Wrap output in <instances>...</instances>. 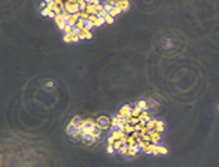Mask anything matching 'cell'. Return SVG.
I'll list each match as a JSON object with an SVG mask.
<instances>
[{
	"label": "cell",
	"mask_w": 219,
	"mask_h": 167,
	"mask_svg": "<svg viewBox=\"0 0 219 167\" xmlns=\"http://www.w3.org/2000/svg\"><path fill=\"white\" fill-rule=\"evenodd\" d=\"M108 14H109L110 17H113V18H115V17H118L119 14H121V11H119L118 8H112V9H110V11L108 12Z\"/></svg>",
	"instance_id": "603a6c76"
},
{
	"label": "cell",
	"mask_w": 219,
	"mask_h": 167,
	"mask_svg": "<svg viewBox=\"0 0 219 167\" xmlns=\"http://www.w3.org/2000/svg\"><path fill=\"white\" fill-rule=\"evenodd\" d=\"M64 42L66 43H70V42H79L81 41V37H79L76 33H72V35H67V36H63Z\"/></svg>",
	"instance_id": "9c48e42d"
},
{
	"label": "cell",
	"mask_w": 219,
	"mask_h": 167,
	"mask_svg": "<svg viewBox=\"0 0 219 167\" xmlns=\"http://www.w3.org/2000/svg\"><path fill=\"white\" fill-rule=\"evenodd\" d=\"M121 119H122V118L119 116V115H115L113 118H112V127H113L115 130L119 127V124H121Z\"/></svg>",
	"instance_id": "ac0fdd59"
},
{
	"label": "cell",
	"mask_w": 219,
	"mask_h": 167,
	"mask_svg": "<svg viewBox=\"0 0 219 167\" xmlns=\"http://www.w3.org/2000/svg\"><path fill=\"white\" fill-rule=\"evenodd\" d=\"M164 128H165V124H164V122L161 121V119H157V125H155V130H157L158 133H161V134H163Z\"/></svg>",
	"instance_id": "d6986e66"
},
{
	"label": "cell",
	"mask_w": 219,
	"mask_h": 167,
	"mask_svg": "<svg viewBox=\"0 0 219 167\" xmlns=\"http://www.w3.org/2000/svg\"><path fill=\"white\" fill-rule=\"evenodd\" d=\"M163 134L158 133L157 130H151L149 131V143H154V145H158V142L161 140Z\"/></svg>",
	"instance_id": "277c9868"
},
{
	"label": "cell",
	"mask_w": 219,
	"mask_h": 167,
	"mask_svg": "<svg viewBox=\"0 0 219 167\" xmlns=\"http://www.w3.org/2000/svg\"><path fill=\"white\" fill-rule=\"evenodd\" d=\"M122 131H124V133H125V134H127V136H131L133 133L136 131V128H134V125H131V124H127V125H125L124 128H122Z\"/></svg>",
	"instance_id": "5bb4252c"
},
{
	"label": "cell",
	"mask_w": 219,
	"mask_h": 167,
	"mask_svg": "<svg viewBox=\"0 0 219 167\" xmlns=\"http://www.w3.org/2000/svg\"><path fill=\"white\" fill-rule=\"evenodd\" d=\"M139 119H140V122H148L151 119V115H149V110H143L140 113V116H139Z\"/></svg>",
	"instance_id": "9a60e30c"
},
{
	"label": "cell",
	"mask_w": 219,
	"mask_h": 167,
	"mask_svg": "<svg viewBox=\"0 0 219 167\" xmlns=\"http://www.w3.org/2000/svg\"><path fill=\"white\" fill-rule=\"evenodd\" d=\"M75 131H76V127H73L72 124H69V125H67V133H69V134L72 136L73 133H75Z\"/></svg>",
	"instance_id": "d4e9b609"
},
{
	"label": "cell",
	"mask_w": 219,
	"mask_h": 167,
	"mask_svg": "<svg viewBox=\"0 0 219 167\" xmlns=\"http://www.w3.org/2000/svg\"><path fill=\"white\" fill-rule=\"evenodd\" d=\"M155 125H157V119H154V118H151L148 122H146V128H148L149 131L151 130H155Z\"/></svg>",
	"instance_id": "44dd1931"
},
{
	"label": "cell",
	"mask_w": 219,
	"mask_h": 167,
	"mask_svg": "<svg viewBox=\"0 0 219 167\" xmlns=\"http://www.w3.org/2000/svg\"><path fill=\"white\" fill-rule=\"evenodd\" d=\"M169 152V149L163 145H155L154 146V151H152V155H165Z\"/></svg>",
	"instance_id": "52a82bcc"
},
{
	"label": "cell",
	"mask_w": 219,
	"mask_h": 167,
	"mask_svg": "<svg viewBox=\"0 0 219 167\" xmlns=\"http://www.w3.org/2000/svg\"><path fill=\"white\" fill-rule=\"evenodd\" d=\"M87 21H90L94 27H100V25L104 24V19L102 17H98V15H90V18L87 19Z\"/></svg>",
	"instance_id": "8992f818"
},
{
	"label": "cell",
	"mask_w": 219,
	"mask_h": 167,
	"mask_svg": "<svg viewBox=\"0 0 219 167\" xmlns=\"http://www.w3.org/2000/svg\"><path fill=\"white\" fill-rule=\"evenodd\" d=\"M148 103H149V108H152V109H155V108H158V103L155 102V100H152V98L149 100V102H148Z\"/></svg>",
	"instance_id": "484cf974"
},
{
	"label": "cell",
	"mask_w": 219,
	"mask_h": 167,
	"mask_svg": "<svg viewBox=\"0 0 219 167\" xmlns=\"http://www.w3.org/2000/svg\"><path fill=\"white\" fill-rule=\"evenodd\" d=\"M73 30H75V27H72V25H66V27L61 30L63 31V36H67V35H72Z\"/></svg>",
	"instance_id": "7402d4cb"
},
{
	"label": "cell",
	"mask_w": 219,
	"mask_h": 167,
	"mask_svg": "<svg viewBox=\"0 0 219 167\" xmlns=\"http://www.w3.org/2000/svg\"><path fill=\"white\" fill-rule=\"evenodd\" d=\"M67 17H69V14H63V15H55V18H54V21H55V24L58 25V29L60 30H63L66 25H67V23H66V19H67Z\"/></svg>",
	"instance_id": "3957f363"
},
{
	"label": "cell",
	"mask_w": 219,
	"mask_h": 167,
	"mask_svg": "<svg viewBox=\"0 0 219 167\" xmlns=\"http://www.w3.org/2000/svg\"><path fill=\"white\" fill-rule=\"evenodd\" d=\"M110 137L112 139H113V140H124V142H125V140H127V134H125V133L122 131V130H113V131H112L110 133Z\"/></svg>",
	"instance_id": "5b68a950"
},
{
	"label": "cell",
	"mask_w": 219,
	"mask_h": 167,
	"mask_svg": "<svg viewBox=\"0 0 219 167\" xmlns=\"http://www.w3.org/2000/svg\"><path fill=\"white\" fill-rule=\"evenodd\" d=\"M78 21H79V15H78V14L69 15V17H67V19H66V23H67V25H72V27H76Z\"/></svg>",
	"instance_id": "ba28073f"
},
{
	"label": "cell",
	"mask_w": 219,
	"mask_h": 167,
	"mask_svg": "<svg viewBox=\"0 0 219 167\" xmlns=\"http://www.w3.org/2000/svg\"><path fill=\"white\" fill-rule=\"evenodd\" d=\"M116 115H119L121 118H130L131 116V106L130 104H122L121 108L118 109Z\"/></svg>",
	"instance_id": "7a4b0ae2"
},
{
	"label": "cell",
	"mask_w": 219,
	"mask_h": 167,
	"mask_svg": "<svg viewBox=\"0 0 219 167\" xmlns=\"http://www.w3.org/2000/svg\"><path fill=\"white\" fill-rule=\"evenodd\" d=\"M136 104H137L142 110H149V103H148V100H139Z\"/></svg>",
	"instance_id": "2e32d148"
},
{
	"label": "cell",
	"mask_w": 219,
	"mask_h": 167,
	"mask_svg": "<svg viewBox=\"0 0 219 167\" xmlns=\"http://www.w3.org/2000/svg\"><path fill=\"white\" fill-rule=\"evenodd\" d=\"M79 37H81V41H82V39H87V41H88V39L92 37V33H91L90 29L85 27L84 30H81V33H79Z\"/></svg>",
	"instance_id": "30bf717a"
},
{
	"label": "cell",
	"mask_w": 219,
	"mask_h": 167,
	"mask_svg": "<svg viewBox=\"0 0 219 167\" xmlns=\"http://www.w3.org/2000/svg\"><path fill=\"white\" fill-rule=\"evenodd\" d=\"M96 121H97V127L100 130H106V128H109V127L112 125V118H108V116H104V115L103 116H98Z\"/></svg>",
	"instance_id": "6da1fadb"
},
{
	"label": "cell",
	"mask_w": 219,
	"mask_h": 167,
	"mask_svg": "<svg viewBox=\"0 0 219 167\" xmlns=\"http://www.w3.org/2000/svg\"><path fill=\"white\" fill-rule=\"evenodd\" d=\"M106 151H108L109 154H113V152H115V148H113V145H108V146H106Z\"/></svg>",
	"instance_id": "4316f807"
},
{
	"label": "cell",
	"mask_w": 219,
	"mask_h": 167,
	"mask_svg": "<svg viewBox=\"0 0 219 167\" xmlns=\"http://www.w3.org/2000/svg\"><path fill=\"white\" fill-rule=\"evenodd\" d=\"M124 146H125V142H124V140H115V143H113V148H115V151H121L122 148H124Z\"/></svg>",
	"instance_id": "ffe728a7"
},
{
	"label": "cell",
	"mask_w": 219,
	"mask_h": 167,
	"mask_svg": "<svg viewBox=\"0 0 219 167\" xmlns=\"http://www.w3.org/2000/svg\"><path fill=\"white\" fill-rule=\"evenodd\" d=\"M116 8H118L119 11H121V12H125V11H128V8H130V3L127 2V0H119Z\"/></svg>",
	"instance_id": "8fae6325"
},
{
	"label": "cell",
	"mask_w": 219,
	"mask_h": 167,
	"mask_svg": "<svg viewBox=\"0 0 219 167\" xmlns=\"http://www.w3.org/2000/svg\"><path fill=\"white\" fill-rule=\"evenodd\" d=\"M42 15L49 17V18H55V12L52 9H49V8H45V9H42Z\"/></svg>",
	"instance_id": "e0dca14e"
},
{
	"label": "cell",
	"mask_w": 219,
	"mask_h": 167,
	"mask_svg": "<svg viewBox=\"0 0 219 167\" xmlns=\"http://www.w3.org/2000/svg\"><path fill=\"white\" fill-rule=\"evenodd\" d=\"M103 19H104V24H113V17H110L109 14H106L104 17H103Z\"/></svg>",
	"instance_id": "cb8c5ba5"
},
{
	"label": "cell",
	"mask_w": 219,
	"mask_h": 167,
	"mask_svg": "<svg viewBox=\"0 0 219 167\" xmlns=\"http://www.w3.org/2000/svg\"><path fill=\"white\" fill-rule=\"evenodd\" d=\"M82 121H84V119H82L81 116H73L72 121H70V124H72L73 127H76V128H79V127H81V124H82Z\"/></svg>",
	"instance_id": "4fadbf2b"
},
{
	"label": "cell",
	"mask_w": 219,
	"mask_h": 167,
	"mask_svg": "<svg viewBox=\"0 0 219 167\" xmlns=\"http://www.w3.org/2000/svg\"><path fill=\"white\" fill-rule=\"evenodd\" d=\"M143 110L139 108L137 104H134V106H131V116H134V118H139L140 116V113H142Z\"/></svg>",
	"instance_id": "7c38bea8"
}]
</instances>
